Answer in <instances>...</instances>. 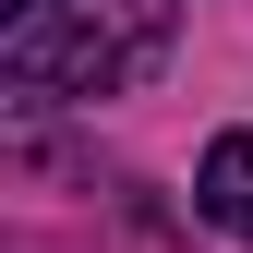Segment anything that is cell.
<instances>
[{
	"label": "cell",
	"instance_id": "6da1fadb",
	"mask_svg": "<svg viewBox=\"0 0 253 253\" xmlns=\"http://www.w3.org/2000/svg\"><path fill=\"white\" fill-rule=\"evenodd\" d=\"M169 0H48L0 37V84L12 97H121L169 60Z\"/></svg>",
	"mask_w": 253,
	"mask_h": 253
},
{
	"label": "cell",
	"instance_id": "7a4b0ae2",
	"mask_svg": "<svg viewBox=\"0 0 253 253\" xmlns=\"http://www.w3.org/2000/svg\"><path fill=\"white\" fill-rule=\"evenodd\" d=\"M193 205H205L229 241H253V133H217V145H205V169H193Z\"/></svg>",
	"mask_w": 253,
	"mask_h": 253
},
{
	"label": "cell",
	"instance_id": "3957f363",
	"mask_svg": "<svg viewBox=\"0 0 253 253\" xmlns=\"http://www.w3.org/2000/svg\"><path fill=\"white\" fill-rule=\"evenodd\" d=\"M0 12H12V24H24V12H48V0H0Z\"/></svg>",
	"mask_w": 253,
	"mask_h": 253
}]
</instances>
